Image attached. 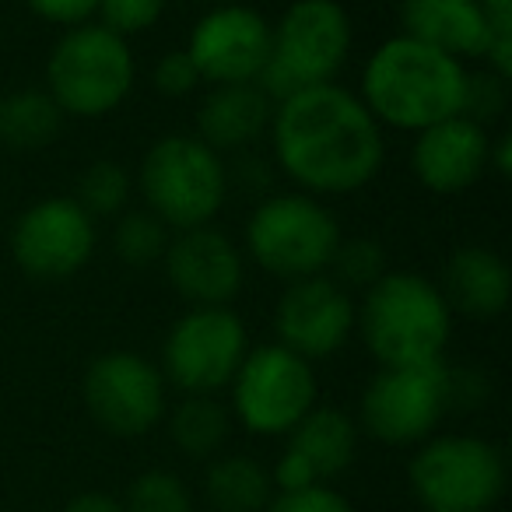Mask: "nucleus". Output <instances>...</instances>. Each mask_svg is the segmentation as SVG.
<instances>
[{
  "mask_svg": "<svg viewBox=\"0 0 512 512\" xmlns=\"http://www.w3.org/2000/svg\"><path fill=\"white\" fill-rule=\"evenodd\" d=\"M446 306L453 316H467V320H498L509 306L512 295V271L505 264V256H498L488 246H463L446 260L439 285Z\"/></svg>",
  "mask_w": 512,
  "mask_h": 512,
  "instance_id": "412c9836",
  "label": "nucleus"
},
{
  "mask_svg": "<svg viewBox=\"0 0 512 512\" xmlns=\"http://www.w3.org/2000/svg\"><path fill=\"white\" fill-rule=\"evenodd\" d=\"M186 53L204 85L253 81L271 57V22L239 0L207 8L190 29Z\"/></svg>",
  "mask_w": 512,
  "mask_h": 512,
  "instance_id": "2eb2a0df",
  "label": "nucleus"
},
{
  "mask_svg": "<svg viewBox=\"0 0 512 512\" xmlns=\"http://www.w3.org/2000/svg\"><path fill=\"white\" fill-rule=\"evenodd\" d=\"M228 390H232V418L246 432L278 439L316 407L320 379L313 362L274 341L246 351Z\"/></svg>",
  "mask_w": 512,
  "mask_h": 512,
  "instance_id": "9d476101",
  "label": "nucleus"
},
{
  "mask_svg": "<svg viewBox=\"0 0 512 512\" xmlns=\"http://www.w3.org/2000/svg\"><path fill=\"white\" fill-rule=\"evenodd\" d=\"M400 36H411L453 60H481L498 11L481 0H400Z\"/></svg>",
  "mask_w": 512,
  "mask_h": 512,
  "instance_id": "aec40b11",
  "label": "nucleus"
},
{
  "mask_svg": "<svg viewBox=\"0 0 512 512\" xmlns=\"http://www.w3.org/2000/svg\"><path fill=\"white\" fill-rule=\"evenodd\" d=\"M488 155V127L467 120V116H449V120H439L414 134L411 172L428 193L453 197V193L470 190L488 172Z\"/></svg>",
  "mask_w": 512,
  "mask_h": 512,
  "instance_id": "a211bd4d",
  "label": "nucleus"
},
{
  "mask_svg": "<svg viewBox=\"0 0 512 512\" xmlns=\"http://www.w3.org/2000/svg\"><path fill=\"white\" fill-rule=\"evenodd\" d=\"M162 267L172 292L190 306H232L246 281V253L214 221L172 232Z\"/></svg>",
  "mask_w": 512,
  "mask_h": 512,
  "instance_id": "dca6fc26",
  "label": "nucleus"
},
{
  "mask_svg": "<svg viewBox=\"0 0 512 512\" xmlns=\"http://www.w3.org/2000/svg\"><path fill=\"white\" fill-rule=\"evenodd\" d=\"M134 81L137 64L130 39L99 22L64 29L46 60V92L74 120H102L120 109L134 92Z\"/></svg>",
  "mask_w": 512,
  "mask_h": 512,
  "instance_id": "39448f33",
  "label": "nucleus"
},
{
  "mask_svg": "<svg viewBox=\"0 0 512 512\" xmlns=\"http://www.w3.org/2000/svg\"><path fill=\"white\" fill-rule=\"evenodd\" d=\"M355 334V299L327 274L285 281L274 302V341L306 362L330 358Z\"/></svg>",
  "mask_w": 512,
  "mask_h": 512,
  "instance_id": "4468645a",
  "label": "nucleus"
},
{
  "mask_svg": "<svg viewBox=\"0 0 512 512\" xmlns=\"http://www.w3.org/2000/svg\"><path fill=\"white\" fill-rule=\"evenodd\" d=\"M204 495L214 512H267L274 491L271 467L249 453H225L207 460Z\"/></svg>",
  "mask_w": 512,
  "mask_h": 512,
  "instance_id": "4be33fe9",
  "label": "nucleus"
},
{
  "mask_svg": "<svg viewBox=\"0 0 512 512\" xmlns=\"http://www.w3.org/2000/svg\"><path fill=\"white\" fill-rule=\"evenodd\" d=\"M505 481V453L481 435H428L407 463L411 495L425 512H491Z\"/></svg>",
  "mask_w": 512,
  "mask_h": 512,
  "instance_id": "6e6552de",
  "label": "nucleus"
},
{
  "mask_svg": "<svg viewBox=\"0 0 512 512\" xmlns=\"http://www.w3.org/2000/svg\"><path fill=\"white\" fill-rule=\"evenodd\" d=\"M169 439L190 460H211L225 449L232 432V411L214 393H183L172 411H165Z\"/></svg>",
  "mask_w": 512,
  "mask_h": 512,
  "instance_id": "b1692460",
  "label": "nucleus"
},
{
  "mask_svg": "<svg viewBox=\"0 0 512 512\" xmlns=\"http://www.w3.org/2000/svg\"><path fill=\"white\" fill-rule=\"evenodd\" d=\"M278 463L271 467L274 491H299L309 484H330L355 463L358 421L341 407L316 404L306 418L285 435Z\"/></svg>",
  "mask_w": 512,
  "mask_h": 512,
  "instance_id": "f3484780",
  "label": "nucleus"
},
{
  "mask_svg": "<svg viewBox=\"0 0 512 512\" xmlns=\"http://www.w3.org/2000/svg\"><path fill=\"white\" fill-rule=\"evenodd\" d=\"M355 330L379 365L439 362L453 334V309L439 285L414 271H386L362 292Z\"/></svg>",
  "mask_w": 512,
  "mask_h": 512,
  "instance_id": "7ed1b4c3",
  "label": "nucleus"
},
{
  "mask_svg": "<svg viewBox=\"0 0 512 512\" xmlns=\"http://www.w3.org/2000/svg\"><path fill=\"white\" fill-rule=\"evenodd\" d=\"M169 0H99V25H106L109 32L130 39L141 32L155 29L158 18L165 15Z\"/></svg>",
  "mask_w": 512,
  "mask_h": 512,
  "instance_id": "c756f323",
  "label": "nucleus"
},
{
  "mask_svg": "<svg viewBox=\"0 0 512 512\" xmlns=\"http://www.w3.org/2000/svg\"><path fill=\"white\" fill-rule=\"evenodd\" d=\"M64 109L46 88H18L0 99V144L11 151H46L64 130Z\"/></svg>",
  "mask_w": 512,
  "mask_h": 512,
  "instance_id": "5701e85b",
  "label": "nucleus"
},
{
  "mask_svg": "<svg viewBox=\"0 0 512 512\" xmlns=\"http://www.w3.org/2000/svg\"><path fill=\"white\" fill-rule=\"evenodd\" d=\"M274 102L264 95L256 81H228V85H207L193 113V137L211 151L239 155L249 151L271 130Z\"/></svg>",
  "mask_w": 512,
  "mask_h": 512,
  "instance_id": "6ab92c4d",
  "label": "nucleus"
},
{
  "mask_svg": "<svg viewBox=\"0 0 512 512\" xmlns=\"http://www.w3.org/2000/svg\"><path fill=\"white\" fill-rule=\"evenodd\" d=\"M218 151L193 134H165L144 151L134 190L172 232L211 225L228 200V169Z\"/></svg>",
  "mask_w": 512,
  "mask_h": 512,
  "instance_id": "423d86ee",
  "label": "nucleus"
},
{
  "mask_svg": "<svg viewBox=\"0 0 512 512\" xmlns=\"http://www.w3.org/2000/svg\"><path fill=\"white\" fill-rule=\"evenodd\" d=\"M130 193H134V179L123 169L120 162H92L85 172L78 176V190L74 200L85 207L92 218H116V214L127 211Z\"/></svg>",
  "mask_w": 512,
  "mask_h": 512,
  "instance_id": "a878e982",
  "label": "nucleus"
},
{
  "mask_svg": "<svg viewBox=\"0 0 512 512\" xmlns=\"http://www.w3.org/2000/svg\"><path fill=\"white\" fill-rule=\"evenodd\" d=\"M509 151H512V134H502V137H491V155H488V172H495V176L509 179V172H512V162H509Z\"/></svg>",
  "mask_w": 512,
  "mask_h": 512,
  "instance_id": "f704fd0d",
  "label": "nucleus"
},
{
  "mask_svg": "<svg viewBox=\"0 0 512 512\" xmlns=\"http://www.w3.org/2000/svg\"><path fill=\"white\" fill-rule=\"evenodd\" d=\"M463 88H467L463 60H453L397 32L365 60L358 99L376 116L379 127L418 134L432 123L460 116Z\"/></svg>",
  "mask_w": 512,
  "mask_h": 512,
  "instance_id": "f03ea898",
  "label": "nucleus"
},
{
  "mask_svg": "<svg viewBox=\"0 0 512 512\" xmlns=\"http://www.w3.org/2000/svg\"><path fill=\"white\" fill-rule=\"evenodd\" d=\"M453 400L446 358L421 365H379L365 383L358 425L383 446H418L435 435Z\"/></svg>",
  "mask_w": 512,
  "mask_h": 512,
  "instance_id": "1a4fd4ad",
  "label": "nucleus"
},
{
  "mask_svg": "<svg viewBox=\"0 0 512 512\" xmlns=\"http://www.w3.org/2000/svg\"><path fill=\"white\" fill-rule=\"evenodd\" d=\"M25 8L36 18L60 29H74V25L95 22V11H99V0H25Z\"/></svg>",
  "mask_w": 512,
  "mask_h": 512,
  "instance_id": "473e14b6",
  "label": "nucleus"
},
{
  "mask_svg": "<svg viewBox=\"0 0 512 512\" xmlns=\"http://www.w3.org/2000/svg\"><path fill=\"white\" fill-rule=\"evenodd\" d=\"M505 109H509V78L488 71V67H484V71H467V88H463L460 116H467V120L488 127V123L502 120Z\"/></svg>",
  "mask_w": 512,
  "mask_h": 512,
  "instance_id": "c85d7f7f",
  "label": "nucleus"
},
{
  "mask_svg": "<svg viewBox=\"0 0 512 512\" xmlns=\"http://www.w3.org/2000/svg\"><path fill=\"white\" fill-rule=\"evenodd\" d=\"M249 351V330L232 306H190L162 344V376L183 393L228 390Z\"/></svg>",
  "mask_w": 512,
  "mask_h": 512,
  "instance_id": "9b49d317",
  "label": "nucleus"
},
{
  "mask_svg": "<svg viewBox=\"0 0 512 512\" xmlns=\"http://www.w3.org/2000/svg\"><path fill=\"white\" fill-rule=\"evenodd\" d=\"M64 512H123V505L106 491H81L64 505Z\"/></svg>",
  "mask_w": 512,
  "mask_h": 512,
  "instance_id": "72a5a7b5",
  "label": "nucleus"
},
{
  "mask_svg": "<svg viewBox=\"0 0 512 512\" xmlns=\"http://www.w3.org/2000/svg\"><path fill=\"white\" fill-rule=\"evenodd\" d=\"M341 235L337 214L313 193H267L246 221V256L271 278H309L327 271Z\"/></svg>",
  "mask_w": 512,
  "mask_h": 512,
  "instance_id": "0eeeda50",
  "label": "nucleus"
},
{
  "mask_svg": "<svg viewBox=\"0 0 512 512\" xmlns=\"http://www.w3.org/2000/svg\"><path fill=\"white\" fill-rule=\"evenodd\" d=\"M267 512H355L334 484H309L299 491H278Z\"/></svg>",
  "mask_w": 512,
  "mask_h": 512,
  "instance_id": "2f4dec72",
  "label": "nucleus"
},
{
  "mask_svg": "<svg viewBox=\"0 0 512 512\" xmlns=\"http://www.w3.org/2000/svg\"><path fill=\"white\" fill-rule=\"evenodd\" d=\"M123 512H193V495L183 484V477L172 470H141L130 481Z\"/></svg>",
  "mask_w": 512,
  "mask_h": 512,
  "instance_id": "cd10ccee",
  "label": "nucleus"
},
{
  "mask_svg": "<svg viewBox=\"0 0 512 512\" xmlns=\"http://www.w3.org/2000/svg\"><path fill=\"white\" fill-rule=\"evenodd\" d=\"M151 81H155V92L165 95V99H186V95H193L200 85H204V78H200V71L193 67V60L186 50L162 53Z\"/></svg>",
  "mask_w": 512,
  "mask_h": 512,
  "instance_id": "7c9ffc66",
  "label": "nucleus"
},
{
  "mask_svg": "<svg viewBox=\"0 0 512 512\" xmlns=\"http://www.w3.org/2000/svg\"><path fill=\"white\" fill-rule=\"evenodd\" d=\"M488 11H512V0H481Z\"/></svg>",
  "mask_w": 512,
  "mask_h": 512,
  "instance_id": "c9c22d12",
  "label": "nucleus"
},
{
  "mask_svg": "<svg viewBox=\"0 0 512 512\" xmlns=\"http://www.w3.org/2000/svg\"><path fill=\"white\" fill-rule=\"evenodd\" d=\"M95 218L74 197H43L18 214L11 256L18 271L39 285L67 281L92 260Z\"/></svg>",
  "mask_w": 512,
  "mask_h": 512,
  "instance_id": "ddd939ff",
  "label": "nucleus"
},
{
  "mask_svg": "<svg viewBox=\"0 0 512 512\" xmlns=\"http://www.w3.org/2000/svg\"><path fill=\"white\" fill-rule=\"evenodd\" d=\"M197 4H207V8H218V4H232V0H197Z\"/></svg>",
  "mask_w": 512,
  "mask_h": 512,
  "instance_id": "e433bc0d",
  "label": "nucleus"
},
{
  "mask_svg": "<svg viewBox=\"0 0 512 512\" xmlns=\"http://www.w3.org/2000/svg\"><path fill=\"white\" fill-rule=\"evenodd\" d=\"M351 43L355 32L341 0H292L271 25V57L253 81L278 106L302 88L337 81Z\"/></svg>",
  "mask_w": 512,
  "mask_h": 512,
  "instance_id": "20e7f679",
  "label": "nucleus"
},
{
  "mask_svg": "<svg viewBox=\"0 0 512 512\" xmlns=\"http://www.w3.org/2000/svg\"><path fill=\"white\" fill-rule=\"evenodd\" d=\"M113 228V249L127 267H155L162 264L165 249H169L172 228L162 218L144 207V211H123L116 214Z\"/></svg>",
  "mask_w": 512,
  "mask_h": 512,
  "instance_id": "393cba45",
  "label": "nucleus"
},
{
  "mask_svg": "<svg viewBox=\"0 0 512 512\" xmlns=\"http://www.w3.org/2000/svg\"><path fill=\"white\" fill-rule=\"evenodd\" d=\"M274 165L313 197L358 193L379 176L386 158L383 127L358 92L337 81L302 88L274 106Z\"/></svg>",
  "mask_w": 512,
  "mask_h": 512,
  "instance_id": "f257e3e1",
  "label": "nucleus"
},
{
  "mask_svg": "<svg viewBox=\"0 0 512 512\" xmlns=\"http://www.w3.org/2000/svg\"><path fill=\"white\" fill-rule=\"evenodd\" d=\"M81 400L106 435L137 439L165 421L169 383L162 369L137 351H106L81 376Z\"/></svg>",
  "mask_w": 512,
  "mask_h": 512,
  "instance_id": "f8f14e48",
  "label": "nucleus"
},
{
  "mask_svg": "<svg viewBox=\"0 0 512 512\" xmlns=\"http://www.w3.org/2000/svg\"><path fill=\"white\" fill-rule=\"evenodd\" d=\"M323 274L334 278L344 292H365L386 274V249L376 239H365V235H355V239L341 235Z\"/></svg>",
  "mask_w": 512,
  "mask_h": 512,
  "instance_id": "bb28decb",
  "label": "nucleus"
}]
</instances>
